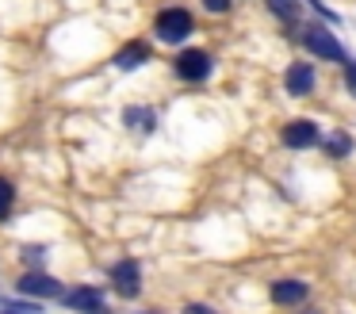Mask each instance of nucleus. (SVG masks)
<instances>
[{
    "label": "nucleus",
    "instance_id": "nucleus-1",
    "mask_svg": "<svg viewBox=\"0 0 356 314\" xmlns=\"http://www.w3.org/2000/svg\"><path fill=\"white\" fill-rule=\"evenodd\" d=\"M188 35H192V12H184V8H165L157 15V38L161 42H184Z\"/></svg>",
    "mask_w": 356,
    "mask_h": 314
},
{
    "label": "nucleus",
    "instance_id": "nucleus-2",
    "mask_svg": "<svg viewBox=\"0 0 356 314\" xmlns=\"http://www.w3.org/2000/svg\"><path fill=\"white\" fill-rule=\"evenodd\" d=\"M302 42L310 46V54H318V58H325V61H345V50H341V42H337V38H333L325 27H307Z\"/></svg>",
    "mask_w": 356,
    "mask_h": 314
},
{
    "label": "nucleus",
    "instance_id": "nucleus-3",
    "mask_svg": "<svg viewBox=\"0 0 356 314\" xmlns=\"http://www.w3.org/2000/svg\"><path fill=\"white\" fill-rule=\"evenodd\" d=\"M111 283H115V291L123 299H134L142 291V268L138 260H119L115 268H111Z\"/></svg>",
    "mask_w": 356,
    "mask_h": 314
},
{
    "label": "nucleus",
    "instance_id": "nucleus-4",
    "mask_svg": "<svg viewBox=\"0 0 356 314\" xmlns=\"http://www.w3.org/2000/svg\"><path fill=\"white\" fill-rule=\"evenodd\" d=\"M177 73L184 77V81H203V77L211 73V54L203 50H184L177 58Z\"/></svg>",
    "mask_w": 356,
    "mask_h": 314
},
{
    "label": "nucleus",
    "instance_id": "nucleus-5",
    "mask_svg": "<svg viewBox=\"0 0 356 314\" xmlns=\"http://www.w3.org/2000/svg\"><path fill=\"white\" fill-rule=\"evenodd\" d=\"M19 291H24V295H35V299H58L62 295V283L42 276V272H27L24 280H19Z\"/></svg>",
    "mask_w": 356,
    "mask_h": 314
},
{
    "label": "nucleus",
    "instance_id": "nucleus-6",
    "mask_svg": "<svg viewBox=\"0 0 356 314\" xmlns=\"http://www.w3.org/2000/svg\"><path fill=\"white\" fill-rule=\"evenodd\" d=\"M284 142L291 146V150H307V146L318 142V127L310 119H295L284 127Z\"/></svg>",
    "mask_w": 356,
    "mask_h": 314
},
{
    "label": "nucleus",
    "instance_id": "nucleus-7",
    "mask_svg": "<svg viewBox=\"0 0 356 314\" xmlns=\"http://www.w3.org/2000/svg\"><path fill=\"white\" fill-rule=\"evenodd\" d=\"M284 84H287V92H291V96H307V92L314 88V65H307V61H291Z\"/></svg>",
    "mask_w": 356,
    "mask_h": 314
},
{
    "label": "nucleus",
    "instance_id": "nucleus-8",
    "mask_svg": "<svg viewBox=\"0 0 356 314\" xmlns=\"http://www.w3.org/2000/svg\"><path fill=\"white\" fill-rule=\"evenodd\" d=\"M272 299H276L280 306H295L307 299V283L302 280H276L272 283Z\"/></svg>",
    "mask_w": 356,
    "mask_h": 314
},
{
    "label": "nucleus",
    "instance_id": "nucleus-9",
    "mask_svg": "<svg viewBox=\"0 0 356 314\" xmlns=\"http://www.w3.org/2000/svg\"><path fill=\"white\" fill-rule=\"evenodd\" d=\"M100 291L96 288H73V291H65V306H70V311H100Z\"/></svg>",
    "mask_w": 356,
    "mask_h": 314
},
{
    "label": "nucleus",
    "instance_id": "nucleus-10",
    "mask_svg": "<svg viewBox=\"0 0 356 314\" xmlns=\"http://www.w3.org/2000/svg\"><path fill=\"white\" fill-rule=\"evenodd\" d=\"M142 61H149V46L146 42H127L123 50L115 54V65L119 69H138Z\"/></svg>",
    "mask_w": 356,
    "mask_h": 314
},
{
    "label": "nucleus",
    "instance_id": "nucleus-11",
    "mask_svg": "<svg viewBox=\"0 0 356 314\" xmlns=\"http://www.w3.org/2000/svg\"><path fill=\"white\" fill-rule=\"evenodd\" d=\"M131 127H138V130H154V111H146V107H127V115H123Z\"/></svg>",
    "mask_w": 356,
    "mask_h": 314
},
{
    "label": "nucleus",
    "instance_id": "nucleus-12",
    "mask_svg": "<svg viewBox=\"0 0 356 314\" xmlns=\"http://www.w3.org/2000/svg\"><path fill=\"white\" fill-rule=\"evenodd\" d=\"M268 4H272V12H276L280 15V19H299V4H295V0H268Z\"/></svg>",
    "mask_w": 356,
    "mask_h": 314
},
{
    "label": "nucleus",
    "instance_id": "nucleus-13",
    "mask_svg": "<svg viewBox=\"0 0 356 314\" xmlns=\"http://www.w3.org/2000/svg\"><path fill=\"white\" fill-rule=\"evenodd\" d=\"M325 150H330V157H345V153L353 150V142H348V134H330Z\"/></svg>",
    "mask_w": 356,
    "mask_h": 314
},
{
    "label": "nucleus",
    "instance_id": "nucleus-14",
    "mask_svg": "<svg viewBox=\"0 0 356 314\" xmlns=\"http://www.w3.org/2000/svg\"><path fill=\"white\" fill-rule=\"evenodd\" d=\"M12 203H16V188H12V184L4 180V176H0V219H4V214L12 211Z\"/></svg>",
    "mask_w": 356,
    "mask_h": 314
},
{
    "label": "nucleus",
    "instance_id": "nucleus-15",
    "mask_svg": "<svg viewBox=\"0 0 356 314\" xmlns=\"http://www.w3.org/2000/svg\"><path fill=\"white\" fill-rule=\"evenodd\" d=\"M203 8H207V12H226L230 0H203Z\"/></svg>",
    "mask_w": 356,
    "mask_h": 314
},
{
    "label": "nucleus",
    "instance_id": "nucleus-16",
    "mask_svg": "<svg viewBox=\"0 0 356 314\" xmlns=\"http://www.w3.org/2000/svg\"><path fill=\"white\" fill-rule=\"evenodd\" d=\"M345 84L356 92V61H348V65H345Z\"/></svg>",
    "mask_w": 356,
    "mask_h": 314
},
{
    "label": "nucleus",
    "instance_id": "nucleus-17",
    "mask_svg": "<svg viewBox=\"0 0 356 314\" xmlns=\"http://www.w3.org/2000/svg\"><path fill=\"white\" fill-rule=\"evenodd\" d=\"M188 314H215V311H207V306H200V303H192V306H188Z\"/></svg>",
    "mask_w": 356,
    "mask_h": 314
}]
</instances>
